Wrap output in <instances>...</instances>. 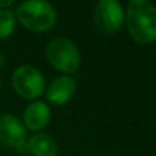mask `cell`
I'll return each mask as SVG.
<instances>
[{"label": "cell", "instance_id": "8", "mask_svg": "<svg viewBox=\"0 0 156 156\" xmlns=\"http://www.w3.org/2000/svg\"><path fill=\"white\" fill-rule=\"evenodd\" d=\"M25 126L33 132L44 129L51 121V111L49 107L43 101H34L27 105L23 114Z\"/></svg>", "mask_w": 156, "mask_h": 156}, {"label": "cell", "instance_id": "7", "mask_svg": "<svg viewBox=\"0 0 156 156\" xmlns=\"http://www.w3.org/2000/svg\"><path fill=\"white\" fill-rule=\"evenodd\" d=\"M76 90L77 82L71 77H58L47 88V100L54 105H63L73 99Z\"/></svg>", "mask_w": 156, "mask_h": 156}, {"label": "cell", "instance_id": "4", "mask_svg": "<svg viewBox=\"0 0 156 156\" xmlns=\"http://www.w3.org/2000/svg\"><path fill=\"white\" fill-rule=\"evenodd\" d=\"M11 80L16 93L27 100L37 99L45 89V80L41 71L29 65H23L16 69Z\"/></svg>", "mask_w": 156, "mask_h": 156}, {"label": "cell", "instance_id": "2", "mask_svg": "<svg viewBox=\"0 0 156 156\" xmlns=\"http://www.w3.org/2000/svg\"><path fill=\"white\" fill-rule=\"evenodd\" d=\"M16 16L26 29L37 33L52 29L58 19L55 7L43 0H27L21 3L16 8Z\"/></svg>", "mask_w": 156, "mask_h": 156}, {"label": "cell", "instance_id": "3", "mask_svg": "<svg viewBox=\"0 0 156 156\" xmlns=\"http://www.w3.org/2000/svg\"><path fill=\"white\" fill-rule=\"evenodd\" d=\"M47 59L56 70L73 74L81 66V54L74 41L65 37L54 38L47 45Z\"/></svg>", "mask_w": 156, "mask_h": 156}, {"label": "cell", "instance_id": "5", "mask_svg": "<svg viewBox=\"0 0 156 156\" xmlns=\"http://www.w3.org/2000/svg\"><path fill=\"white\" fill-rule=\"evenodd\" d=\"M96 27L104 34H115L122 29L125 22V11L115 0H100L93 12Z\"/></svg>", "mask_w": 156, "mask_h": 156}, {"label": "cell", "instance_id": "1", "mask_svg": "<svg viewBox=\"0 0 156 156\" xmlns=\"http://www.w3.org/2000/svg\"><path fill=\"white\" fill-rule=\"evenodd\" d=\"M126 23L130 36L138 44L156 41V7L147 0H132L127 5Z\"/></svg>", "mask_w": 156, "mask_h": 156}, {"label": "cell", "instance_id": "9", "mask_svg": "<svg viewBox=\"0 0 156 156\" xmlns=\"http://www.w3.org/2000/svg\"><path fill=\"white\" fill-rule=\"evenodd\" d=\"M27 151L33 156H56L58 145L51 136L45 133L33 134L26 143Z\"/></svg>", "mask_w": 156, "mask_h": 156}, {"label": "cell", "instance_id": "6", "mask_svg": "<svg viewBox=\"0 0 156 156\" xmlns=\"http://www.w3.org/2000/svg\"><path fill=\"white\" fill-rule=\"evenodd\" d=\"M0 144L18 151H22L23 147H27L25 126L14 115H0Z\"/></svg>", "mask_w": 156, "mask_h": 156}, {"label": "cell", "instance_id": "11", "mask_svg": "<svg viewBox=\"0 0 156 156\" xmlns=\"http://www.w3.org/2000/svg\"><path fill=\"white\" fill-rule=\"evenodd\" d=\"M12 4V0H0V10H5Z\"/></svg>", "mask_w": 156, "mask_h": 156}, {"label": "cell", "instance_id": "10", "mask_svg": "<svg viewBox=\"0 0 156 156\" xmlns=\"http://www.w3.org/2000/svg\"><path fill=\"white\" fill-rule=\"evenodd\" d=\"M16 16L10 8L0 10V38H7L14 33Z\"/></svg>", "mask_w": 156, "mask_h": 156}]
</instances>
